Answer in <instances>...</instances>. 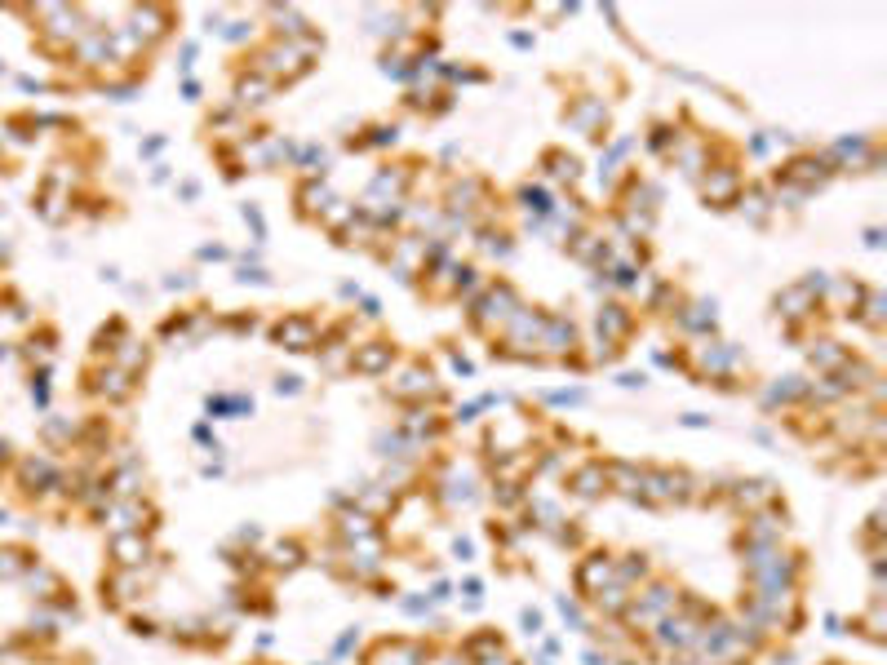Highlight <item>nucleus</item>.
Here are the masks:
<instances>
[{
    "label": "nucleus",
    "instance_id": "nucleus-1",
    "mask_svg": "<svg viewBox=\"0 0 887 665\" xmlns=\"http://www.w3.org/2000/svg\"><path fill=\"white\" fill-rule=\"evenodd\" d=\"M324 49V36H306V40H266L262 49L249 54V71L257 76H266L271 85H293V80H302L311 67H315V54Z\"/></svg>",
    "mask_w": 887,
    "mask_h": 665
},
{
    "label": "nucleus",
    "instance_id": "nucleus-2",
    "mask_svg": "<svg viewBox=\"0 0 887 665\" xmlns=\"http://www.w3.org/2000/svg\"><path fill=\"white\" fill-rule=\"evenodd\" d=\"M519 306H523V297L510 279H484V288L471 297V324L480 333H498V328H506V320Z\"/></svg>",
    "mask_w": 887,
    "mask_h": 665
},
{
    "label": "nucleus",
    "instance_id": "nucleus-3",
    "mask_svg": "<svg viewBox=\"0 0 887 665\" xmlns=\"http://www.w3.org/2000/svg\"><path fill=\"white\" fill-rule=\"evenodd\" d=\"M825 155H830L834 173H879L883 169V146L874 137H866V133L839 137L834 146H825Z\"/></svg>",
    "mask_w": 887,
    "mask_h": 665
},
{
    "label": "nucleus",
    "instance_id": "nucleus-4",
    "mask_svg": "<svg viewBox=\"0 0 887 665\" xmlns=\"http://www.w3.org/2000/svg\"><path fill=\"white\" fill-rule=\"evenodd\" d=\"M785 182H794L799 191H808V195H816V191H825L839 173H834V164H830V155L825 151H794L781 169H776Z\"/></svg>",
    "mask_w": 887,
    "mask_h": 665
},
{
    "label": "nucleus",
    "instance_id": "nucleus-5",
    "mask_svg": "<svg viewBox=\"0 0 887 665\" xmlns=\"http://www.w3.org/2000/svg\"><path fill=\"white\" fill-rule=\"evenodd\" d=\"M697 187H701L706 209H732L737 195H741V187H746V178H741V169H737L732 160H724V164H710V169L697 178Z\"/></svg>",
    "mask_w": 887,
    "mask_h": 665
},
{
    "label": "nucleus",
    "instance_id": "nucleus-6",
    "mask_svg": "<svg viewBox=\"0 0 887 665\" xmlns=\"http://www.w3.org/2000/svg\"><path fill=\"white\" fill-rule=\"evenodd\" d=\"M484 204H493V200H489V182H484V178H471V173H462V178H448V191H444V213L475 218V222L484 227Z\"/></svg>",
    "mask_w": 887,
    "mask_h": 665
},
{
    "label": "nucleus",
    "instance_id": "nucleus-7",
    "mask_svg": "<svg viewBox=\"0 0 887 665\" xmlns=\"http://www.w3.org/2000/svg\"><path fill=\"white\" fill-rule=\"evenodd\" d=\"M564 125H573L577 133H586L590 142H604L608 137V103L599 98V94H582V98H573L568 103V112H564Z\"/></svg>",
    "mask_w": 887,
    "mask_h": 665
},
{
    "label": "nucleus",
    "instance_id": "nucleus-8",
    "mask_svg": "<svg viewBox=\"0 0 887 665\" xmlns=\"http://www.w3.org/2000/svg\"><path fill=\"white\" fill-rule=\"evenodd\" d=\"M169 27H173V13H169V9H160V4L129 9V31H133V40H138L142 49H151L155 40H164V36H169Z\"/></svg>",
    "mask_w": 887,
    "mask_h": 665
},
{
    "label": "nucleus",
    "instance_id": "nucleus-9",
    "mask_svg": "<svg viewBox=\"0 0 887 665\" xmlns=\"http://www.w3.org/2000/svg\"><path fill=\"white\" fill-rule=\"evenodd\" d=\"M670 164L683 173V178H701L710 164H715V146H710V137H679V146L670 151Z\"/></svg>",
    "mask_w": 887,
    "mask_h": 665
},
{
    "label": "nucleus",
    "instance_id": "nucleus-10",
    "mask_svg": "<svg viewBox=\"0 0 887 665\" xmlns=\"http://www.w3.org/2000/svg\"><path fill=\"white\" fill-rule=\"evenodd\" d=\"M595 328H599V342L604 346H617V342H626L634 328V315L626 302H604L599 306V315H595Z\"/></svg>",
    "mask_w": 887,
    "mask_h": 665
},
{
    "label": "nucleus",
    "instance_id": "nucleus-11",
    "mask_svg": "<svg viewBox=\"0 0 887 665\" xmlns=\"http://www.w3.org/2000/svg\"><path fill=\"white\" fill-rule=\"evenodd\" d=\"M271 337H275L284 351H311L315 337H320V328H315L311 315H284V320L271 328Z\"/></svg>",
    "mask_w": 887,
    "mask_h": 665
},
{
    "label": "nucleus",
    "instance_id": "nucleus-12",
    "mask_svg": "<svg viewBox=\"0 0 887 665\" xmlns=\"http://www.w3.org/2000/svg\"><path fill=\"white\" fill-rule=\"evenodd\" d=\"M537 346H546V355H555V360H568L577 351V324L568 315H546V328H541Z\"/></svg>",
    "mask_w": 887,
    "mask_h": 665
},
{
    "label": "nucleus",
    "instance_id": "nucleus-13",
    "mask_svg": "<svg viewBox=\"0 0 887 665\" xmlns=\"http://www.w3.org/2000/svg\"><path fill=\"white\" fill-rule=\"evenodd\" d=\"M271 94H275V85L266 80V76H257V71H240L236 76V89H231V107L236 112H257V107H266L271 103Z\"/></svg>",
    "mask_w": 887,
    "mask_h": 665
},
{
    "label": "nucleus",
    "instance_id": "nucleus-14",
    "mask_svg": "<svg viewBox=\"0 0 887 665\" xmlns=\"http://www.w3.org/2000/svg\"><path fill=\"white\" fill-rule=\"evenodd\" d=\"M772 306H776V315H781L785 324H799V320H812L821 302H816L803 284H790V288H781V293L772 297Z\"/></svg>",
    "mask_w": 887,
    "mask_h": 665
},
{
    "label": "nucleus",
    "instance_id": "nucleus-15",
    "mask_svg": "<svg viewBox=\"0 0 887 665\" xmlns=\"http://www.w3.org/2000/svg\"><path fill=\"white\" fill-rule=\"evenodd\" d=\"M541 328H546V315L532 311V306H519L515 315L506 320V346H537L541 342Z\"/></svg>",
    "mask_w": 887,
    "mask_h": 665
},
{
    "label": "nucleus",
    "instance_id": "nucleus-16",
    "mask_svg": "<svg viewBox=\"0 0 887 665\" xmlns=\"http://www.w3.org/2000/svg\"><path fill=\"white\" fill-rule=\"evenodd\" d=\"M333 200H338V195H333L329 178H302V187H297V209H302V218L320 222L324 209H329Z\"/></svg>",
    "mask_w": 887,
    "mask_h": 665
},
{
    "label": "nucleus",
    "instance_id": "nucleus-17",
    "mask_svg": "<svg viewBox=\"0 0 887 665\" xmlns=\"http://www.w3.org/2000/svg\"><path fill=\"white\" fill-rule=\"evenodd\" d=\"M390 360H395V346L390 342H364V346H356L351 351V369L356 373H364V378H378V373H386L390 369Z\"/></svg>",
    "mask_w": 887,
    "mask_h": 665
},
{
    "label": "nucleus",
    "instance_id": "nucleus-18",
    "mask_svg": "<svg viewBox=\"0 0 887 665\" xmlns=\"http://www.w3.org/2000/svg\"><path fill=\"white\" fill-rule=\"evenodd\" d=\"M386 391H390L395 399H426V395H439V387H435L431 369H422V364H408V369H404V378H399V382H390Z\"/></svg>",
    "mask_w": 887,
    "mask_h": 665
},
{
    "label": "nucleus",
    "instance_id": "nucleus-19",
    "mask_svg": "<svg viewBox=\"0 0 887 665\" xmlns=\"http://www.w3.org/2000/svg\"><path fill=\"white\" fill-rule=\"evenodd\" d=\"M266 18L275 22V27H271L275 40H306V36H311V22H306L302 9H293V4H271Z\"/></svg>",
    "mask_w": 887,
    "mask_h": 665
},
{
    "label": "nucleus",
    "instance_id": "nucleus-20",
    "mask_svg": "<svg viewBox=\"0 0 887 665\" xmlns=\"http://www.w3.org/2000/svg\"><path fill=\"white\" fill-rule=\"evenodd\" d=\"M732 502H737V511L759 515L763 506L776 502V488H772L767 479H741V484H732Z\"/></svg>",
    "mask_w": 887,
    "mask_h": 665
},
{
    "label": "nucleus",
    "instance_id": "nucleus-21",
    "mask_svg": "<svg viewBox=\"0 0 887 665\" xmlns=\"http://www.w3.org/2000/svg\"><path fill=\"white\" fill-rule=\"evenodd\" d=\"M541 173H546L550 182L577 187V182H582V160H577V155H568V151H559V146H550V151L541 155Z\"/></svg>",
    "mask_w": 887,
    "mask_h": 665
},
{
    "label": "nucleus",
    "instance_id": "nucleus-22",
    "mask_svg": "<svg viewBox=\"0 0 887 665\" xmlns=\"http://www.w3.org/2000/svg\"><path fill=\"white\" fill-rule=\"evenodd\" d=\"M604 586H613V554H590V559H582V568H577V590H582V594H595V590H604Z\"/></svg>",
    "mask_w": 887,
    "mask_h": 665
},
{
    "label": "nucleus",
    "instance_id": "nucleus-23",
    "mask_svg": "<svg viewBox=\"0 0 887 665\" xmlns=\"http://www.w3.org/2000/svg\"><path fill=\"white\" fill-rule=\"evenodd\" d=\"M732 209H737L750 227H767V218H772V200H767V191H763V187H750V182L741 187V195H737V204H732Z\"/></svg>",
    "mask_w": 887,
    "mask_h": 665
},
{
    "label": "nucleus",
    "instance_id": "nucleus-24",
    "mask_svg": "<svg viewBox=\"0 0 887 665\" xmlns=\"http://www.w3.org/2000/svg\"><path fill=\"white\" fill-rule=\"evenodd\" d=\"M515 200H519V209H523L528 218H546V213L555 209V195H550L546 182H523V187L515 191Z\"/></svg>",
    "mask_w": 887,
    "mask_h": 665
},
{
    "label": "nucleus",
    "instance_id": "nucleus-25",
    "mask_svg": "<svg viewBox=\"0 0 887 665\" xmlns=\"http://www.w3.org/2000/svg\"><path fill=\"white\" fill-rule=\"evenodd\" d=\"M674 320H679V328H683V333H715V324H719L715 302H688Z\"/></svg>",
    "mask_w": 887,
    "mask_h": 665
},
{
    "label": "nucleus",
    "instance_id": "nucleus-26",
    "mask_svg": "<svg viewBox=\"0 0 887 665\" xmlns=\"http://www.w3.org/2000/svg\"><path fill=\"white\" fill-rule=\"evenodd\" d=\"M604 488H608V475H604L599 461H590V466H582V470L573 475V493H577L582 502H595Z\"/></svg>",
    "mask_w": 887,
    "mask_h": 665
},
{
    "label": "nucleus",
    "instance_id": "nucleus-27",
    "mask_svg": "<svg viewBox=\"0 0 887 665\" xmlns=\"http://www.w3.org/2000/svg\"><path fill=\"white\" fill-rule=\"evenodd\" d=\"M293 169H302V178H329V151L315 146V142H302Z\"/></svg>",
    "mask_w": 887,
    "mask_h": 665
},
{
    "label": "nucleus",
    "instance_id": "nucleus-28",
    "mask_svg": "<svg viewBox=\"0 0 887 665\" xmlns=\"http://www.w3.org/2000/svg\"><path fill=\"white\" fill-rule=\"evenodd\" d=\"M475 240H480V249H484L489 258H498V262H506L510 254H515V236L502 231V227H480Z\"/></svg>",
    "mask_w": 887,
    "mask_h": 665
},
{
    "label": "nucleus",
    "instance_id": "nucleus-29",
    "mask_svg": "<svg viewBox=\"0 0 887 665\" xmlns=\"http://www.w3.org/2000/svg\"><path fill=\"white\" fill-rule=\"evenodd\" d=\"M613 581L626 586V590H634L639 581H648V559H643V554H622V559H613Z\"/></svg>",
    "mask_w": 887,
    "mask_h": 665
},
{
    "label": "nucleus",
    "instance_id": "nucleus-30",
    "mask_svg": "<svg viewBox=\"0 0 887 665\" xmlns=\"http://www.w3.org/2000/svg\"><path fill=\"white\" fill-rule=\"evenodd\" d=\"M808 360H812V364H816L821 373H839V369L848 364V351H843L839 342H830V337H825V342H812Z\"/></svg>",
    "mask_w": 887,
    "mask_h": 665
},
{
    "label": "nucleus",
    "instance_id": "nucleus-31",
    "mask_svg": "<svg viewBox=\"0 0 887 665\" xmlns=\"http://www.w3.org/2000/svg\"><path fill=\"white\" fill-rule=\"evenodd\" d=\"M590 599H595V608H599L604 617H622V612L631 608V599H634V594H631V590H626V586H617V581H613V586H604V590H595Z\"/></svg>",
    "mask_w": 887,
    "mask_h": 665
},
{
    "label": "nucleus",
    "instance_id": "nucleus-32",
    "mask_svg": "<svg viewBox=\"0 0 887 665\" xmlns=\"http://www.w3.org/2000/svg\"><path fill=\"white\" fill-rule=\"evenodd\" d=\"M399 142V125H369L364 137H351V151H386Z\"/></svg>",
    "mask_w": 887,
    "mask_h": 665
},
{
    "label": "nucleus",
    "instance_id": "nucleus-33",
    "mask_svg": "<svg viewBox=\"0 0 887 665\" xmlns=\"http://www.w3.org/2000/svg\"><path fill=\"white\" fill-rule=\"evenodd\" d=\"M794 399H808V382H803V378H776V382L767 387L763 403L776 408V403H794Z\"/></svg>",
    "mask_w": 887,
    "mask_h": 665
},
{
    "label": "nucleus",
    "instance_id": "nucleus-34",
    "mask_svg": "<svg viewBox=\"0 0 887 665\" xmlns=\"http://www.w3.org/2000/svg\"><path fill=\"white\" fill-rule=\"evenodd\" d=\"M356 213H360V209H356V200H342V195H338V200H333V204L324 209V218H320V227H324L329 236H338V231H342V227H347V222H351Z\"/></svg>",
    "mask_w": 887,
    "mask_h": 665
},
{
    "label": "nucleus",
    "instance_id": "nucleus-35",
    "mask_svg": "<svg viewBox=\"0 0 887 665\" xmlns=\"http://www.w3.org/2000/svg\"><path fill=\"white\" fill-rule=\"evenodd\" d=\"M679 137H683V133L674 129V125H652L648 137H643V146H648L652 155H665V160H670V151L679 146Z\"/></svg>",
    "mask_w": 887,
    "mask_h": 665
},
{
    "label": "nucleus",
    "instance_id": "nucleus-36",
    "mask_svg": "<svg viewBox=\"0 0 887 665\" xmlns=\"http://www.w3.org/2000/svg\"><path fill=\"white\" fill-rule=\"evenodd\" d=\"M378 71L390 76V80H399V85H408V58H404V49H381Z\"/></svg>",
    "mask_w": 887,
    "mask_h": 665
},
{
    "label": "nucleus",
    "instance_id": "nucleus-37",
    "mask_svg": "<svg viewBox=\"0 0 887 665\" xmlns=\"http://www.w3.org/2000/svg\"><path fill=\"white\" fill-rule=\"evenodd\" d=\"M883 306H887V297L879 293V288H870V293H866V306H861L857 315H861V320H866L870 328H883V315H887Z\"/></svg>",
    "mask_w": 887,
    "mask_h": 665
},
{
    "label": "nucleus",
    "instance_id": "nucleus-38",
    "mask_svg": "<svg viewBox=\"0 0 887 665\" xmlns=\"http://www.w3.org/2000/svg\"><path fill=\"white\" fill-rule=\"evenodd\" d=\"M116 554H121V563L133 568V563H142V559H146V541H142L138 532H133V536H116Z\"/></svg>",
    "mask_w": 887,
    "mask_h": 665
},
{
    "label": "nucleus",
    "instance_id": "nucleus-39",
    "mask_svg": "<svg viewBox=\"0 0 887 665\" xmlns=\"http://www.w3.org/2000/svg\"><path fill=\"white\" fill-rule=\"evenodd\" d=\"M227 45H245L249 36H254V22L249 18H236V22H222V31H218Z\"/></svg>",
    "mask_w": 887,
    "mask_h": 665
},
{
    "label": "nucleus",
    "instance_id": "nucleus-40",
    "mask_svg": "<svg viewBox=\"0 0 887 665\" xmlns=\"http://www.w3.org/2000/svg\"><path fill=\"white\" fill-rule=\"evenodd\" d=\"M240 218L254 227V240L262 245V240H266V218H262V209H257V204H240Z\"/></svg>",
    "mask_w": 887,
    "mask_h": 665
},
{
    "label": "nucleus",
    "instance_id": "nucleus-41",
    "mask_svg": "<svg viewBox=\"0 0 887 665\" xmlns=\"http://www.w3.org/2000/svg\"><path fill=\"white\" fill-rule=\"evenodd\" d=\"M297 563H302V550H297L293 541L275 545V568H297Z\"/></svg>",
    "mask_w": 887,
    "mask_h": 665
},
{
    "label": "nucleus",
    "instance_id": "nucleus-42",
    "mask_svg": "<svg viewBox=\"0 0 887 665\" xmlns=\"http://www.w3.org/2000/svg\"><path fill=\"white\" fill-rule=\"evenodd\" d=\"M559 617H564L573 630H586V617H582V608H577L573 599H559Z\"/></svg>",
    "mask_w": 887,
    "mask_h": 665
},
{
    "label": "nucleus",
    "instance_id": "nucleus-43",
    "mask_svg": "<svg viewBox=\"0 0 887 665\" xmlns=\"http://www.w3.org/2000/svg\"><path fill=\"white\" fill-rule=\"evenodd\" d=\"M236 279H240V284H271V275H266L262 266H254V262H240Z\"/></svg>",
    "mask_w": 887,
    "mask_h": 665
},
{
    "label": "nucleus",
    "instance_id": "nucleus-44",
    "mask_svg": "<svg viewBox=\"0 0 887 665\" xmlns=\"http://www.w3.org/2000/svg\"><path fill=\"white\" fill-rule=\"evenodd\" d=\"M426 665H471L466 653H439V657H426Z\"/></svg>",
    "mask_w": 887,
    "mask_h": 665
},
{
    "label": "nucleus",
    "instance_id": "nucleus-45",
    "mask_svg": "<svg viewBox=\"0 0 887 665\" xmlns=\"http://www.w3.org/2000/svg\"><path fill=\"white\" fill-rule=\"evenodd\" d=\"M746 151H750V155H759V160H763V155L772 151V137H767V133H755V137L746 142Z\"/></svg>",
    "mask_w": 887,
    "mask_h": 665
},
{
    "label": "nucleus",
    "instance_id": "nucleus-46",
    "mask_svg": "<svg viewBox=\"0 0 887 665\" xmlns=\"http://www.w3.org/2000/svg\"><path fill=\"white\" fill-rule=\"evenodd\" d=\"M200 258H205V262H227V258H231V249H222V245H205V249H200Z\"/></svg>",
    "mask_w": 887,
    "mask_h": 665
},
{
    "label": "nucleus",
    "instance_id": "nucleus-47",
    "mask_svg": "<svg viewBox=\"0 0 887 665\" xmlns=\"http://www.w3.org/2000/svg\"><path fill=\"white\" fill-rule=\"evenodd\" d=\"M506 40H510V45H515V49H523V54H528V49L537 45V36H532V31H510Z\"/></svg>",
    "mask_w": 887,
    "mask_h": 665
},
{
    "label": "nucleus",
    "instance_id": "nucleus-48",
    "mask_svg": "<svg viewBox=\"0 0 887 665\" xmlns=\"http://www.w3.org/2000/svg\"><path fill=\"white\" fill-rule=\"evenodd\" d=\"M160 151H164V137H160V133H155V137H146V142H142V160H155V155H160Z\"/></svg>",
    "mask_w": 887,
    "mask_h": 665
},
{
    "label": "nucleus",
    "instance_id": "nucleus-49",
    "mask_svg": "<svg viewBox=\"0 0 887 665\" xmlns=\"http://www.w3.org/2000/svg\"><path fill=\"white\" fill-rule=\"evenodd\" d=\"M360 315H364V320H378V315H381V302H378V297H360Z\"/></svg>",
    "mask_w": 887,
    "mask_h": 665
},
{
    "label": "nucleus",
    "instance_id": "nucleus-50",
    "mask_svg": "<svg viewBox=\"0 0 887 665\" xmlns=\"http://www.w3.org/2000/svg\"><path fill=\"white\" fill-rule=\"evenodd\" d=\"M275 391H280V395H297V391H302V378H280Z\"/></svg>",
    "mask_w": 887,
    "mask_h": 665
},
{
    "label": "nucleus",
    "instance_id": "nucleus-51",
    "mask_svg": "<svg viewBox=\"0 0 887 665\" xmlns=\"http://www.w3.org/2000/svg\"><path fill=\"white\" fill-rule=\"evenodd\" d=\"M182 98H187V103H200V80H196V76L182 80Z\"/></svg>",
    "mask_w": 887,
    "mask_h": 665
},
{
    "label": "nucleus",
    "instance_id": "nucleus-52",
    "mask_svg": "<svg viewBox=\"0 0 887 665\" xmlns=\"http://www.w3.org/2000/svg\"><path fill=\"white\" fill-rule=\"evenodd\" d=\"M866 249H883V227H866Z\"/></svg>",
    "mask_w": 887,
    "mask_h": 665
},
{
    "label": "nucleus",
    "instance_id": "nucleus-53",
    "mask_svg": "<svg viewBox=\"0 0 887 665\" xmlns=\"http://www.w3.org/2000/svg\"><path fill=\"white\" fill-rule=\"evenodd\" d=\"M523 630H528V635H541V612L528 608V612H523Z\"/></svg>",
    "mask_w": 887,
    "mask_h": 665
},
{
    "label": "nucleus",
    "instance_id": "nucleus-54",
    "mask_svg": "<svg viewBox=\"0 0 887 665\" xmlns=\"http://www.w3.org/2000/svg\"><path fill=\"white\" fill-rule=\"evenodd\" d=\"M178 195H182V200H196V195H200V182H191V178L178 182Z\"/></svg>",
    "mask_w": 887,
    "mask_h": 665
},
{
    "label": "nucleus",
    "instance_id": "nucleus-55",
    "mask_svg": "<svg viewBox=\"0 0 887 665\" xmlns=\"http://www.w3.org/2000/svg\"><path fill=\"white\" fill-rule=\"evenodd\" d=\"M617 382H622V387H631V391H634V387H643V382H648V378H643V373H622V378H617Z\"/></svg>",
    "mask_w": 887,
    "mask_h": 665
},
{
    "label": "nucleus",
    "instance_id": "nucleus-56",
    "mask_svg": "<svg viewBox=\"0 0 887 665\" xmlns=\"http://www.w3.org/2000/svg\"><path fill=\"white\" fill-rule=\"evenodd\" d=\"M164 288H191V275H169Z\"/></svg>",
    "mask_w": 887,
    "mask_h": 665
},
{
    "label": "nucleus",
    "instance_id": "nucleus-57",
    "mask_svg": "<svg viewBox=\"0 0 887 665\" xmlns=\"http://www.w3.org/2000/svg\"><path fill=\"white\" fill-rule=\"evenodd\" d=\"M471 665H515L506 653H493V657H484V661H471Z\"/></svg>",
    "mask_w": 887,
    "mask_h": 665
},
{
    "label": "nucleus",
    "instance_id": "nucleus-58",
    "mask_svg": "<svg viewBox=\"0 0 887 665\" xmlns=\"http://www.w3.org/2000/svg\"><path fill=\"white\" fill-rule=\"evenodd\" d=\"M683 426H710V417H701V412H688V417H683Z\"/></svg>",
    "mask_w": 887,
    "mask_h": 665
},
{
    "label": "nucleus",
    "instance_id": "nucleus-59",
    "mask_svg": "<svg viewBox=\"0 0 887 665\" xmlns=\"http://www.w3.org/2000/svg\"><path fill=\"white\" fill-rule=\"evenodd\" d=\"M586 665H608V657H599V653H586Z\"/></svg>",
    "mask_w": 887,
    "mask_h": 665
},
{
    "label": "nucleus",
    "instance_id": "nucleus-60",
    "mask_svg": "<svg viewBox=\"0 0 887 665\" xmlns=\"http://www.w3.org/2000/svg\"><path fill=\"white\" fill-rule=\"evenodd\" d=\"M537 665H550V661H537Z\"/></svg>",
    "mask_w": 887,
    "mask_h": 665
},
{
    "label": "nucleus",
    "instance_id": "nucleus-61",
    "mask_svg": "<svg viewBox=\"0 0 887 665\" xmlns=\"http://www.w3.org/2000/svg\"><path fill=\"white\" fill-rule=\"evenodd\" d=\"M626 665H631V661H626Z\"/></svg>",
    "mask_w": 887,
    "mask_h": 665
}]
</instances>
